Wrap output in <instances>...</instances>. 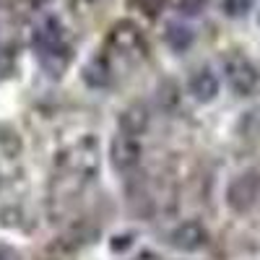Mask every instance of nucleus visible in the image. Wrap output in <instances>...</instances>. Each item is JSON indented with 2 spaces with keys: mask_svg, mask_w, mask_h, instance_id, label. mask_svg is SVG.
Instances as JSON below:
<instances>
[{
  "mask_svg": "<svg viewBox=\"0 0 260 260\" xmlns=\"http://www.w3.org/2000/svg\"><path fill=\"white\" fill-rule=\"evenodd\" d=\"M169 242H172V247H177L182 252H198L208 242V232L198 221H185L169 234Z\"/></svg>",
  "mask_w": 260,
  "mask_h": 260,
  "instance_id": "nucleus-7",
  "label": "nucleus"
},
{
  "mask_svg": "<svg viewBox=\"0 0 260 260\" xmlns=\"http://www.w3.org/2000/svg\"><path fill=\"white\" fill-rule=\"evenodd\" d=\"M250 6H252V0H224V8L229 16H242L250 11Z\"/></svg>",
  "mask_w": 260,
  "mask_h": 260,
  "instance_id": "nucleus-13",
  "label": "nucleus"
},
{
  "mask_svg": "<svg viewBox=\"0 0 260 260\" xmlns=\"http://www.w3.org/2000/svg\"><path fill=\"white\" fill-rule=\"evenodd\" d=\"M107 45L110 50L120 57H127V60H143L146 57V39H143V31L133 24V21H117L112 26L110 37H107Z\"/></svg>",
  "mask_w": 260,
  "mask_h": 260,
  "instance_id": "nucleus-3",
  "label": "nucleus"
},
{
  "mask_svg": "<svg viewBox=\"0 0 260 260\" xmlns=\"http://www.w3.org/2000/svg\"><path fill=\"white\" fill-rule=\"evenodd\" d=\"M260 198V172H242L240 177H234L229 190H226V203L234 211H250Z\"/></svg>",
  "mask_w": 260,
  "mask_h": 260,
  "instance_id": "nucleus-5",
  "label": "nucleus"
},
{
  "mask_svg": "<svg viewBox=\"0 0 260 260\" xmlns=\"http://www.w3.org/2000/svg\"><path fill=\"white\" fill-rule=\"evenodd\" d=\"M167 42H169V47H172V50L182 52V50H187V47L192 45V31H190L187 26L172 24V26L167 29Z\"/></svg>",
  "mask_w": 260,
  "mask_h": 260,
  "instance_id": "nucleus-11",
  "label": "nucleus"
},
{
  "mask_svg": "<svg viewBox=\"0 0 260 260\" xmlns=\"http://www.w3.org/2000/svg\"><path fill=\"white\" fill-rule=\"evenodd\" d=\"M177 11L180 13H187V16H198L203 8H206V0H177Z\"/></svg>",
  "mask_w": 260,
  "mask_h": 260,
  "instance_id": "nucleus-12",
  "label": "nucleus"
},
{
  "mask_svg": "<svg viewBox=\"0 0 260 260\" xmlns=\"http://www.w3.org/2000/svg\"><path fill=\"white\" fill-rule=\"evenodd\" d=\"M13 68V55L6 52V50H0V78H6Z\"/></svg>",
  "mask_w": 260,
  "mask_h": 260,
  "instance_id": "nucleus-15",
  "label": "nucleus"
},
{
  "mask_svg": "<svg viewBox=\"0 0 260 260\" xmlns=\"http://www.w3.org/2000/svg\"><path fill=\"white\" fill-rule=\"evenodd\" d=\"M0 260H21V257H18L16 250H11V247H6V245H0Z\"/></svg>",
  "mask_w": 260,
  "mask_h": 260,
  "instance_id": "nucleus-16",
  "label": "nucleus"
},
{
  "mask_svg": "<svg viewBox=\"0 0 260 260\" xmlns=\"http://www.w3.org/2000/svg\"><path fill=\"white\" fill-rule=\"evenodd\" d=\"M34 47L39 52V57L50 62V60H60L68 62V45H65V29L55 16H47L42 24L34 29Z\"/></svg>",
  "mask_w": 260,
  "mask_h": 260,
  "instance_id": "nucleus-2",
  "label": "nucleus"
},
{
  "mask_svg": "<svg viewBox=\"0 0 260 260\" xmlns=\"http://www.w3.org/2000/svg\"><path fill=\"white\" fill-rule=\"evenodd\" d=\"M21 6H26V8H31V11H37V8H42L47 3V0H18Z\"/></svg>",
  "mask_w": 260,
  "mask_h": 260,
  "instance_id": "nucleus-17",
  "label": "nucleus"
},
{
  "mask_svg": "<svg viewBox=\"0 0 260 260\" xmlns=\"http://www.w3.org/2000/svg\"><path fill=\"white\" fill-rule=\"evenodd\" d=\"M141 141L136 136H127V133H120L110 141V164L120 172V175H127L133 172L138 164H141Z\"/></svg>",
  "mask_w": 260,
  "mask_h": 260,
  "instance_id": "nucleus-6",
  "label": "nucleus"
},
{
  "mask_svg": "<svg viewBox=\"0 0 260 260\" xmlns=\"http://www.w3.org/2000/svg\"><path fill=\"white\" fill-rule=\"evenodd\" d=\"M136 260H161V257H159L156 252H148V250H146V252H138Z\"/></svg>",
  "mask_w": 260,
  "mask_h": 260,
  "instance_id": "nucleus-18",
  "label": "nucleus"
},
{
  "mask_svg": "<svg viewBox=\"0 0 260 260\" xmlns=\"http://www.w3.org/2000/svg\"><path fill=\"white\" fill-rule=\"evenodd\" d=\"M146 127H148V112L143 110L141 104H136V107H127V110L120 115V130L122 133H127V136H141V133H146Z\"/></svg>",
  "mask_w": 260,
  "mask_h": 260,
  "instance_id": "nucleus-9",
  "label": "nucleus"
},
{
  "mask_svg": "<svg viewBox=\"0 0 260 260\" xmlns=\"http://www.w3.org/2000/svg\"><path fill=\"white\" fill-rule=\"evenodd\" d=\"M242 127H245V133H250V136H260V107L245 117Z\"/></svg>",
  "mask_w": 260,
  "mask_h": 260,
  "instance_id": "nucleus-14",
  "label": "nucleus"
},
{
  "mask_svg": "<svg viewBox=\"0 0 260 260\" xmlns=\"http://www.w3.org/2000/svg\"><path fill=\"white\" fill-rule=\"evenodd\" d=\"M110 78H112V73H110V60L107 57H94L83 68V81H86V86H91V89H104V86L110 83Z\"/></svg>",
  "mask_w": 260,
  "mask_h": 260,
  "instance_id": "nucleus-10",
  "label": "nucleus"
},
{
  "mask_svg": "<svg viewBox=\"0 0 260 260\" xmlns=\"http://www.w3.org/2000/svg\"><path fill=\"white\" fill-rule=\"evenodd\" d=\"M187 89H190L192 99L211 102V99H216V94H219V76H216L211 68H201V71H195L190 76Z\"/></svg>",
  "mask_w": 260,
  "mask_h": 260,
  "instance_id": "nucleus-8",
  "label": "nucleus"
},
{
  "mask_svg": "<svg viewBox=\"0 0 260 260\" xmlns=\"http://www.w3.org/2000/svg\"><path fill=\"white\" fill-rule=\"evenodd\" d=\"M224 73H226V83L232 86V91L240 96H250L260 83L257 68L240 52H232L224 57Z\"/></svg>",
  "mask_w": 260,
  "mask_h": 260,
  "instance_id": "nucleus-4",
  "label": "nucleus"
},
{
  "mask_svg": "<svg viewBox=\"0 0 260 260\" xmlns=\"http://www.w3.org/2000/svg\"><path fill=\"white\" fill-rule=\"evenodd\" d=\"M96 169H99V151L91 138L65 148L57 156V169L52 180V201L78 198L81 190L94 180Z\"/></svg>",
  "mask_w": 260,
  "mask_h": 260,
  "instance_id": "nucleus-1",
  "label": "nucleus"
}]
</instances>
